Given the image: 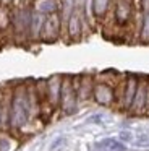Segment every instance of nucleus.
Wrapping results in <instances>:
<instances>
[{"instance_id": "obj_11", "label": "nucleus", "mask_w": 149, "mask_h": 151, "mask_svg": "<svg viewBox=\"0 0 149 151\" xmlns=\"http://www.w3.org/2000/svg\"><path fill=\"white\" fill-rule=\"evenodd\" d=\"M112 0H91V7H92V13L96 18H104L109 12Z\"/></svg>"}, {"instance_id": "obj_6", "label": "nucleus", "mask_w": 149, "mask_h": 151, "mask_svg": "<svg viewBox=\"0 0 149 151\" xmlns=\"http://www.w3.org/2000/svg\"><path fill=\"white\" fill-rule=\"evenodd\" d=\"M62 80L63 76H52L45 81V99L44 106L50 111H57L60 104V93H62Z\"/></svg>"}, {"instance_id": "obj_1", "label": "nucleus", "mask_w": 149, "mask_h": 151, "mask_svg": "<svg viewBox=\"0 0 149 151\" xmlns=\"http://www.w3.org/2000/svg\"><path fill=\"white\" fill-rule=\"evenodd\" d=\"M31 119H34L28 98V86H18L11 93V117L10 128H23Z\"/></svg>"}, {"instance_id": "obj_9", "label": "nucleus", "mask_w": 149, "mask_h": 151, "mask_svg": "<svg viewBox=\"0 0 149 151\" xmlns=\"http://www.w3.org/2000/svg\"><path fill=\"white\" fill-rule=\"evenodd\" d=\"M115 21L118 24H126L133 17V4L131 0H117L115 4Z\"/></svg>"}, {"instance_id": "obj_2", "label": "nucleus", "mask_w": 149, "mask_h": 151, "mask_svg": "<svg viewBox=\"0 0 149 151\" xmlns=\"http://www.w3.org/2000/svg\"><path fill=\"white\" fill-rule=\"evenodd\" d=\"M78 104H80V99H78V93L73 86V80H71V76H63V80H62V93H60V104H58V109H60L63 114L70 115V114H74V112H76Z\"/></svg>"}, {"instance_id": "obj_8", "label": "nucleus", "mask_w": 149, "mask_h": 151, "mask_svg": "<svg viewBox=\"0 0 149 151\" xmlns=\"http://www.w3.org/2000/svg\"><path fill=\"white\" fill-rule=\"evenodd\" d=\"M83 21H84L83 20V10L76 8V10L73 12V15L70 17V20H68L67 28H65L67 34L71 39H78V37L81 36V33H83Z\"/></svg>"}, {"instance_id": "obj_7", "label": "nucleus", "mask_w": 149, "mask_h": 151, "mask_svg": "<svg viewBox=\"0 0 149 151\" xmlns=\"http://www.w3.org/2000/svg\"><path fill=\"white\" fill-rule=\"evenodd\" d=\"M62 31V21H60V15L57 13H52V15H47L45 17V21H44V26H42V31H41V39L44 41H55L58 37Z\"/></svg>"}, {"instance_id": "obj_4", "label": "nucleus", "mask_w": 149, "mask_h": 151, "mask_svg": "<svg viewBox=\"0 0 149 151\" xmlns=\"http://www.w3.org/2000/svg\"><path fill=\"white\" fill-rule=\"evenodd\" d=\"M149 111V80L138 78V88L135 93V99L130 112L133 114H144Z\"/></svg>"}, {"instance_id": "obj_10", "label": "nucleus", "mask_w": 149, "mask_h": 151, "mask_svg": "<svg viewBox=\"0 0 149 151\" xmlns=\"http://www.w3.org/2000/svg\"><path fill=\"white\" fill-rule=\"evenodd\" d=\"M34 10L42 15H52L58 12V0H37L34 5Z\"/></svg>"}, {"instance_id": "obj_5", "label": "nucleus", "mask_w": 149, "mask_h": 151, "mask_svg": "<svg viewBox=\"0 0 149 151\" xmlns=\"http://www.w3.org/2000/svg\"><path fill=\"white\" fill-rule=\"evenodd\" d=\"M31 8H18L11 15V28L16 36L29 37V29H31Z\"/></svg>"}, {"instance_id": "obj_3", "label": "nucleus", "mask_w": 149, "mask_h": 151, "mask_svg": "<svg viewBox=\"0 0 149 151\" xmlns=\"http://www.w3.org/2000/svg\"><path fill=\"white\" fill-rule=\"evenodd\" d=\"M118 81H94V89H92V99L100 106H113L117 102L115 99V86Z\"/></svg>"}, {"instance_id": "obj_13", "label": "nucleus", "mask_w": 149, "mask_h": 151, "mask_svg": "<svg viewBox=\"0 0 149 151\" xmlns=\"http://www.w3.org/2000/svg\"><path fill=\"white\" fill-rule=\"evenodd\" d=\"M141 39L143 41H149V8L146 12L144 18H143V24H141Z\"/></svg>"}, {"instance_id": "obj_12", "label": "nucleus", "mask_w": 149, "mask_h": 151, "mask_svg": "<svg viewBox=\"0 0 149 151\" xmlns=\"http://www.w3.org/2000/svg\"><path fill=\"white\" fill-rule=\"evenodd\" d=\"M11 15L13 10L5 5H0V31H5L11 28Z\"/></svg>"}]
</instances>
